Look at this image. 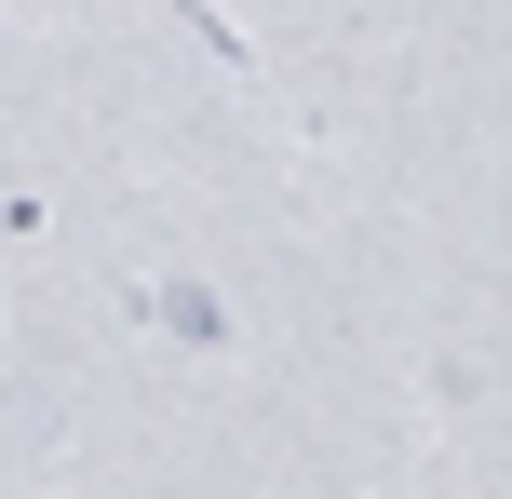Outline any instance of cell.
Masks as SVG:
<instances>
[{"instance_id": "1", "label": "cell", "mask_w": 512, "mask_h": 499, "mask_svg": "<svg viewBox=\"0 0 512 499\" xmlns=\"http://www.w3.org/2000/svg\"><path fill=\"white\" fill-rule=\"evenodd\" d=\"M122 311L149 324V338L203 351V365H230V351H243V311H230V297L203 284V270H135V284H122Z\"/></svg>"}, {"instance_id": "2", "label": "cell", "mask_w": 512, "mask_h": 499, "mask_svg": "<svg viewBox=\"0 0 512 499\" xmlns=\"http://www.w3.org/2000/svg\"><path fill=\"white\" fill-rule=\"evenodd\" d=\"M162 14H176V27H189V41H203V54H216V81H256V41H243V27H230V14H216V0H162Z\"/></svg>"}, {"instance_id": "3", "label": "cell", "mask_w": 512, "mask_h": 499, "mask_svg": "<svg viewBox=\"0 0 512 499\" xmlns=\"http://www.w3.org/2000/svg\"><path fill=\"white\" fill-rule=\"evenodd\" d=\"M418 392H432V419H472V405H486V365H459V351H432V378H418Z\"/></svg>"}, {"instance_id": "4", "label": "cell", "mask_w": 512, "mask_h": 499, "mask_svg": "<svg viewBox=\"0 0 512 499\" xmlns=\"http://www.w3.org/2000/svg\"><path fill=\"white\" fill-rule=\"evenodd\" d=\"M0 324H14V311H0Z\"/></svg>"}]
</instances>
